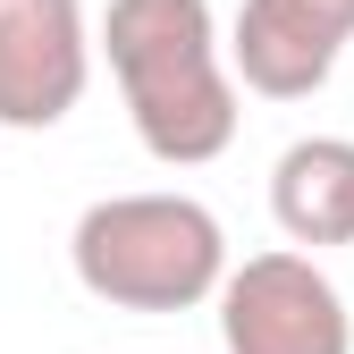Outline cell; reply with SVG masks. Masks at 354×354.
Listing matches in <instances>:
<instances>
[{
  "label": "cell",
  "instance_id": "1",
  "mask_svg": "<svg viewBox=\"0 0 354 354\" xmlns=\"http://www.w3.org/2000/svg\"><path fill=\"white\" fill-rule=\"evenodd\" d=\"M102 51L127 93L136 144L169 169H203L236 144V84L219 68L211 0H110Z\"/></svg>",
  "mask_w": 354,
  "mask_h": 354
},
{
  "label": "cell",
  "instance_id": "2",
  "mask_svg": "<svg viewBox=\"0 0 354 354\" xmlns=\"http://www.w3.org/2000/svg\"><path fill=\"white\" fill-rule=\"evenodd\" d=\"M76 287L118 313H186L228 287V236L194 194H110L68 236Z\"/></svg>",
  "mask_w": 354,
  "mask_h": 354
},
{
  "label": "cell",
  "instance_id": "3",
  "mask_svg": "<svg viewBox=\"0 0 354 354\" xmlns=\"http://www.w3.org/2000/svg\"><path fill=\"white\" fill-rule=\"evenodd\" d=\"M219 346L228 354H354V321L313 253H253L219 287Z\"/></svg>",
  "mask_w": 354,
  "mask_h": 354
},
{
  "label": "cell",
  "instance_id": "4",
  "mask_svg": "<svg viewBox=\"0 0 354 354\" xmlns=\"http://www.w3.org/2000/svg\"><path fill=\"white\" fill-rule=\"evenodd\" d=\"M93 26L84 0H0V127L42 136L84 102Z\"/></svg>",
  "mask_w": 354,
  "mask_h": 354
},
{
  "label": "cell",
  "instance_id": "5",
  "mask_svg": "<svg viewBox=\"0 0 354 354\" xmlns=\"http://www.w3.org/2000/svg\"><path fill=\"white\" fill-rule=\"evenodd\" d=\"M346 42H354L346 0H245L236 34H228V59L261 102H304L337 76Z\"/></svg>",
  "mask_w": 354,
  "mask_h": 354
},
{
  "label": "cell",
  "instance_id": "6",
  "mask_svg": "<svg viewBox=\"0 0 354 354\" xmlns=\"http://www.w3.org/2000/svg\"><path fill=\"white\" fill-rule=\"evenodd\" d=\"M270 219L287 245H354V144L346 136H304L270 169Z\"/></svg>",
  "mask_w": 354,
  "mask_h": 354
},
{
  "label": "cell",
  "instance_id": "7",
  "mask_svg": "<svg viewBox=\"0 0 354 354\" xmlns=\"http://www.w3.org/2000/svg\"><path fill=\"white\" fill-rule=\"evenodd\" d=\"M346 9H354V0H346Z\"/></svg>",
  "mask_w": 354,
  "mask_h": 354
}]
</instances>
